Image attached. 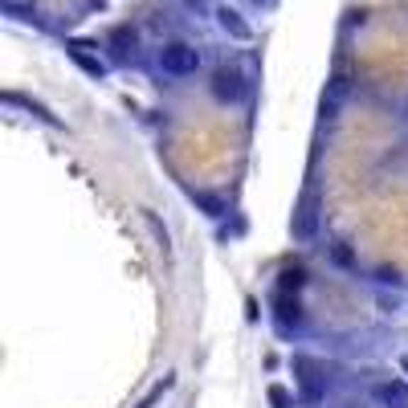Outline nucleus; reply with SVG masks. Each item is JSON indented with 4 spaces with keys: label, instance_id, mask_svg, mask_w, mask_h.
<instances>
[{
    "label": "nucleus",
    "instance_id": "4",
    "mask_svg": "<svg viewBox=\"0 0 408 408\" xmlns=\"http://www.w3.org/2000/svg\"><path fill=\"white\" fill-rule=\"evenodd\" d=\"M372 396L380 400L384 408H408V384H400V380H388V384H375Z\"/></svg>",
    "mask_w": 408,
    "mask_h": 408
},
{
    "label": "nucleus",
    "instance_id": "6",
    "mask_svg": "<svg viewBox=\"0 0 408 408\" xmlns=\"http://www.w3.org/2000/svg\"><path fill=\"white\" fill-rule=\"evenodd\" d=\"M277 286H282L286 294H290V290H302V286H307V270H302V265H298V270H286Z\"/></svg>",
    "mask_w": 408,
    "mask_h": 408
},
{
    "label": "nucleus",
    "instance_id": "8",
    "mask_svg": "<svg viewBox=\"0 0 408 408\" xmlns=\"http://www.w3.org/2000/svg\"><path fill=\"white\" fill-rule=\"evenodd\" d=\"M331 261H335V265H355V253L339 241V245H331Z\"/></svg>",
    "mask_w": 408,
    "mask_h": 408
},
{
    "label": "nucleus",
    "instance_id": "1",
    "mask_svg": "<svg viewBox=\"0 0 408 408\" xmlns=\"http://www.w3.org/2000/svg\"><path fill=\"white\" fill-rule=\"evenodd\" d=\"M160 70L167 78H188L200 70V49L188 45V41H172V45L160 49Z\"/></svg>",
    "mask_w": 408,
    "mask_h": 408
},
{
    "label": "nucleus",
    "instance_id": "3",
    "mask_svg": "<svg viewBox=\"0 0 408 408\" xmlns=\"http://www.w3.org/2000/svg\"><path fill=\"white\" fill-rule=\"evenodd\" d=\"M90 49H94L90 41H70V45H65V53H70V62L78 65V70H86L90 78H102V74H106V62H102V57H94Z\"/></svg>",
    "mask_w": 408,
    "mask_h": 408
},
{
    "label": "nucleus",
    "instance_id": "2",
    "mask_svg": "<svg viewBox=\"0 0 408 408\" xmlns=\"http://www.w3.org/2000/svg\"><path fill=\"white\" fill-rule=\"evenodd\" d=\"M209 94L221 102V106H237V102H245L249 98V82L237 74V70H216L209 82Z\"/></svg>",
    "mask_w": 408,
    "mask_h": 408
},
{
    "label": "nucleus",
    "instance_id": "5",
    "mask_svg": "<svg viewBox=\"0 0 408 408\" xmlns=\"http://www.w3.org/2000/svg\"><path fill=\"white\" fill-rule=\"evenodd\" d=\"M216 21H221V29H225L228 37H237V41H249V25L241 21V13H237V9H216Z\"/></svg>",
    "mask_w": 408,
    "mask_h": 408
},
{
    "label": "nucleus",
    "instance_id": "7",
    "mask_svg": "<svg viewBox=\"0 0 408 408\" xmlns=\"http://www.w3.org/2000/svg\"><path fill=\"white\" fill-rule=\"evenodd\" d=\"M192 200H196L204 212H209V216H221V212H225V204H221L216 196H209V192H192Z\"/></svg>",
    "mask_w": 408,
    "mask_h": 408
},
{
    "label": "nucleus",
    "instance_id": "9",
    "mask_svg": "<svg viewBox=\"0 0 408 408\" xmlns=\"http://www.w3.org/2000/svg\"><path fill=\"white\" fill-rule=\"evenodd\" d=\"M375 277H380V282H392V286H396V282H400V270H392V265H380V270H375Z\"/></svg>",
    "mask_w": 408,
    "mask_h": 408
},
{
    "label": "nucleus",
    "instance_id": "10",
    "mask_svg": "<svg viewBox=\"0 0 408 408\" xmlns=\"http://www.w3.org/2000/svg\"><path fill=\"white\" fill-rule=\"evenodd\" d=\"M253 4H265V0H253Z\"/></svg>",
    "mask_w": 408,
    "mask_h": 408
},
{
    "label": "nucleus",
    "instance_id": "11",
    "mask_svg": "<svg viewBox=\"0 0 408 408\" xmlns=\"http://www.w3.org/2000/svg\"><path fill=\"white\" fill-rule=\"evenodd\" d=\"M404 372H408V359H404Z\"/></svg>",
    "mask_w": 408,
    "mask_h": 408
}]
</instances>
